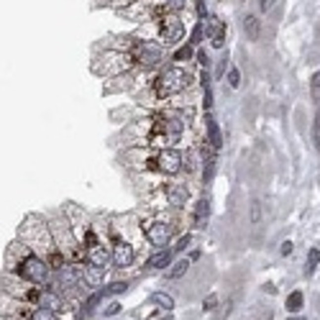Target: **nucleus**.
Wrapping results in <instances>:
<instances>
[{"mask_svg":"<svg viewBox=\"0 0 320 320\" xmlns=\"http://www.w3.org/2000/svg\"><path fill=\"white\" fill-rule=\"evenodd\" d=\"M182 36H185V26L177 16H166L161 21V41L164 44H177Z\"/></svg>","mask_w":320,"mask_h":320,"instance_id":"obj_6","label":"nucleus"},{"mask_svg":"<svg viewBox=\"0 0 320 320\" xmlns=\"http://www.w3.org/2000/svg\"><path fill=\"white\" fill-rule=\"evenodd\" d=\"M197 62H200L203 67H208V54L205 52H197Z\"/></svg>","mask_w":320,"mask_h":320,"instance_id":"obj_37","label":"nucleus"},{"mask_svg":"<svg viewBox=\"0 0 320 320\" xmlns=\"http://www.w3.org/2000/svg\"><path fill=\"white\" fill-rule=\"evenodd\" d=\"M28 318H31V320H56V313L54 310H47V308H36Z\"/></svg>","mask_w":320,"mask_h":320,"instance_id":"obj_19","label":"nucleus"},{"mask_svg":"<svg viewBox=\"0 0 320 320\" xmlns=\"http://www.w3.org/2000/svg\"><path fill=\"white\" fill-rule=\"evenodd\" d=\"M151 302H157V305H161L164 310H172V308H174V300H172L169 295H164V292H157L154 297H151Z\"/></svg>","mask_w":320,"mask_h":320,"instance_id":"obj_20","label":"nucleus"},{"mask_svg":"<svg viewBox=\"0 0 320 320\" xmlns=\"http://www.w3.org/2000/svg\"><path fill=\"white\" fill-rule=\"evenodd\" d=\"M187 172H195L197 169V164H200V157H197V151L192 149V151H187Z\"/></svg>","mask_w":320,"mask_h":320,"instance_id":"obj_24","label":"nucleus"},{"mask_svg":"<svg viewBox=\"0 0 320 320\" xmlns=\"http://www.w3.org/2000/svg\"><path fill=\"white\" fill-rule=\"evenodd\" d=\"M187 197H190L187 187H182V185H169L166 187V200H169V205H174V208H182L187 203Z\"/></svg>","mask_w":320,"mask_h":320,"instance_id":"obj_12","label":"nucleus"},{"mask_svg":"<svg viewBox=\"0 0 320 320\" xmlns=\"http://www.w3.org/2000/svg\"><path fill=\"white\" fill-rule=\"evenodd\" d=\"M208 215H210V200L203 197V200L197 203V210H195V228H205Z\"/></svg>","mask_w":320,"mask_h":320,"instance_id":"obj_16","label":"nucleus"},{"mask_svg":"<svg viewBox=\"0 0 320 320\" xmlns=\"http://www.w3.org/2000/svg\"><path fill=\"white\" fill-rule=\"evenodd\" d=\"M39 308H47V310H62L64 308V302H62V295H56L54 289H41L39 292V300H36Z\"/></svg>","mask_w":320,"mask_h":320,"instance_id":"obj_11","label":"nucleus"},{"mask_svg":"<svg viewBox=\"0 0 320 320\" xmlns=\"http://www.w3.org/2000/svg\"><path fill=\"white\" fill-rule=\"evenodd\" d=\"M182 5H185V0H169V8L172 10H179Z\"/></svg>","mask_w":320,"mask_h":320,"instance_id":"obj_39","label":"nucleus"},{"mask_svg":"<svg viewBox=\"0 0 320 320\" xmlns=\"http://www.w3.org/2000/svg\"><path fill=\"white\" fill-rule=\"evenodd\" d=\"M190 241H192L190 236H182V238L177 241V246H174V251H185V249L190 246Z\"/></svg>","mask_w":320,"mask_h":320,"instance_id":"obj_31","label":"nucleus"},{"mask_svg":"<svg viewBox=\"0 0 320 320\" xmlns=\"http://www.w3.org/2000/svg\"><path fill=\"white\" fill-rule=\"evenodd\" d=\"M133 246H131V243H126V241H118L115 243V246H113V254H110V259H113V264L115 267H120V269H123V267H131L133 264Z\"/></svg>","mask_w":320,"mask_h":320,"instance_id":"obj_8","label":"nucleus"},{"mask_svg":"<svg viewBox=\"0 0 320 320\" xmlns=\"http://www.w3.org/2000/svg\"><path fill=\"white\" fill-rule=\"evenodd\" d=\"M213 172H215V159H208V166H205V182H210Z\"/></svg>","mask_w":320,"mask_h":320,"instance_id":"obj_32","label":"nucleus"},{"mask_svg":"<svg viewBox=\"0 0 320 320\" xmlns=\"http://www.w3.org/2000/svg\"><path fill=\"white\" fill-rule=\"evenodd\" d=\"M208 34H210V44L215 49H220L223 44H225V23L215 16H210L208 18Z\"/></svg>","mask_w":320,"mask_h":320,"instance_id":"obj_10","label":"nucleus"},{"mask_svg":"<svg viewBox=\"0 0 320 320\" xmlns=\"http://www.w3.org/2000/svg\"><path fill=\"white\" fill-rule=\"evenodd\" d=\"M157 166H159V172H164V174H177L182 169V154L177 149H164L161 154L157 157Z\"/></svg>","mask_w":320,"mask_h":320,"instance_id":"obj_5","label":"nucleus"},{"mask_svg":"<svg viewBox=\"0 0 320 320\" xmlns=\"http://www.w3.org/2000/svg\"><path fill=\"white\" fill-rule=\"evenodd\" d=\"M300 308H302V292H292V295L287 297V310L289 313H297Z\"/></svg>","mask_w":320,"mask_h":320,"instance_id":"obj_21","label":"nucleus"},{"mask_svg":"<svg viewBox=\"0 0 320 320\" xmlns=\"http://www.w3.org/2000/svg\"><path fill=\"white\" fill-rule=\"evenodd\" d=\"M182 136V123L177 118H161L157 120L154 131H151V141L157 146H164V144H177Z\"/></svg>","mask_w":320,"mask_h":320,"instance_id":"obj_3","label":"nucleus"},{"mask_svg":"<svg viewBox=\"0 0 320 320\" xmlns=\"http://www.w3.org/2000/svg\"><path fill=\"white\" fill-rule=\"evenodd\" d=\"M82 279H85L90 287H98V284L103 282V267H93V264L82 267Z\"/></svg>","mask_w":320,"mask_h":320,"instance_id":"obj_15","label":"nucleus"},{"mask_svg":"<svg viewBox=\"0 0 320 320\" xmlns=\"http://www.w3.org/2000/svg\"><path fill=\"white\" fill-rule=\"evenodd\" d=\"M274 5H277V0H262V10H264V13H269Z\"/></svg>","mask_w":320,"mask_h":320,"instance_id":"obj_34","label":"nucleus"},{"mask_svg":"<svg viewBox=\"0 0 320 320\" xmlns=\"http://www.w3.org/2000/svg\"><path fill=\"white\" fill-rule=\"evenodd\" d=\"M203 28H205L203 23H197V26H195V31H192V41H190L192 47H197V44H200V39H203Z\"/></svg>","mask_w":320,"mask_h":320,"instance_id":"obj_28","label":"nucleus"},{"mask_svg":"<svg viewBox=\"0 0 320 320\" xmlns=\"http://www.w3.org/2000/svg\"><path fill=\"white\" fill-rule=\"evenodd\" d=\"M16 271H18V277L26 279V282H31V284H44V282H49L52 267L44 262L41 256H36V254H26V256H21V262H18Z\"/></svg>","mask_w":320,"mask_h":320,"instance_id":"obj_1","label":"nucleus"},{"mask_svg":"<svg viewBox=\"0 0 320 320\" xmlns=\"http://www.w3.org/2000/svg\"><path fill=\"white\" fill-rule=\"evenodd\" d=\"M133 62L146 64V67L157 64V62H161V49L157 47V44H149V41L136 44V49H133Z\"/></svg>","mask_w":320,"mask_h":320,"instance_id":"obj_4","label":"nucleus"},{"mask_svg":"<svg viewBox=\"0 0 320 320\" xmlns=\"http://www.w3.org/2000/svg\"><path fill=\"white\" fill-rule=\"evenodd\" d=\"M169 262H172V251H159L149 259V269H164Z\"/></svg>","mask_w":320,"mask_h":320,"instance_id":"obj_17","label":"nucleus"},{"mask_svg":"<svg viewBox=\"0 0 320 320\" xmlns=\"http://www.w3.org/2000/svg\"><path fill=\"white\" fill-rule=\"evenodd\" d=\"M126 289H128L126 282H115V284H110V292H126Z\"/></svg>","mask_w":320,"mask_h":320,"instance_id":"obj_33","label":"nucleus"},{"mask_svg":"<svg viewBox=\"0 0 320 320\" xmlns=\"http://www.w3.org/2000/svg\"><path fill=\"white\" fill-rule=\"evenodd\" d=\"M310 95L315 103H320V72L313 74V82H310Z\"/></svg>","mask_w":320,"mask_h":320,"instance_id":"obj_23","label":"nucleus"},{"mask_svg":"<svg viewBox=\"0 0 320 320\" xmlns=\"http://www.w3.org/2000/svg\"><path fill=\"white\" fill-rule=\"evenodd\" d=\"M85 251H87V264H93V267H103L105 269V264H108V259H110V251L103 246V243H90V246H85Z\"/></svg>","mask_w":320,"mask_h":320,"instance_id":"obj_9","label":"nucleus"},{"mask_svg":"<svg viewBox=\"0 0 320 320\" xmlns=\"http://www.w3.org/2000/svg\"><path fill=\"white\" fill-rule=\"evenodd\" d=\"M251 223H262V203L259 200L251 203Z\"/></svg>","mask_w":320,"mask_h":320,"instance_id":"obj_26","label":"nucleus"},{"mask_svg":"<svg viewBox=\"0 0 320 320\" xmlns=\"http://www.w3.org/2000/svg\"><path fill=\"white\" fill-rule=\"evenodd\" d=\"M197 16L205 18V0H197Z\"/></svg>","mask_w":320,"mask_h":320,"instance_id":"obj_36","label":"nucleus"},{"mask_svg":"<svg viewBox=\"0 0 320 320\" xmlns=\"http://www.w3.org/2000/svg\"><path fill=\"white\" fill-rule=\"evenodd\" d=\"M313 141H315V149L320 151V110H318L315 123H313Z\"/></svg>","mask_w":320,"mask_h":320,"instance_id":"obj_25","label":"nucleus"},{"mask_svg":"<svg viewBox=\"0 0 320 320\" xmlns=\"http://www.w3.org/2000/svg\"><path fill=\"white\" fill-rule=\"evenodd\" d=\"M205 123H208V144H210L213 149H220V146H223V139H220V128H218V123L213 120V115L205 118Z\"/></svg>","mask_w":320,"mask_h":320,"instance_id":"obj_14","label":"nucleus"},{"mask_svg":"<svg viewBox=\"0 0 320 320\" xmlns=\"http://www.w3.org/2000/svg\"><path fill=\"white\" fill-rule=\"evenodd\" d=\"M228 85H231V87L241 85V72L238 69H228Z\"/></svg>","mask_w":320,"mask_h":320,"instance_id":"obj_27","label":"nucleus"},{"mask_svg":"<svg viewBox=\"0 0 320 320\" xmlns=\"http://www.w3.org/2000/svg\"><path fill=\"white\" fill-rule=\"evenodd\" d=\"M190 54H192V47H185V49H179V52L174 54V62H182V59H190Z\"/></svg>","mask_w":320,"mask_h":320,"instance_id":"obj_29","label":"nucleus"},{"mask_svg":"<svg viewBox=\"0 0 320 320\" xmlns=\"http://www.w3.org/2000/svg\"><path fill=\"white\" fill-rule=\"evenodd\" d=\"M318 264H320V249H310V254H308V274H313Z\"/></svg>","mask_w":320,"mask_h":320,"instance_id":"obj_22","label":"nucleus"},{"mask_svg":"<svg viewBox=\"0 0 320 320\" xmlns=\"http://www.w3.org/2000/svg\"><path fill=\"white\" fill-rule=\"evenodd\" d=\"M282 254H284V256L292 254V243H289V241H284V243H282Z\"/></svg>","mask_w":320,"mask_h":320,"instance_id":"obj_38","label":"nucleus"},{"mask_svg":"<svg viewBox=\"0 0 320 320\" xmlns=\"http://www.w3.org/2000/svg\"><path fill=\"white\" fill-rule=\"evenodd\" d=\"M118 310H120V305H118V302H110V305H108V310H105V315H115Z\"/></svg>","mask_w":320,"mask_h":320,"instance_id":"obj_35","label":"nucleus"},{"mask_svg":"<svg viewBox=\"0 0 320 320\" xmlns=\"http://www.w3.org/2000/svg\"><path fill=\"white\" fill-rule=\"evenodd\" d=\"M187 269H190V259H182V262L174 264V269H169V274H166V277H169V279H179Z\"/></svg>","mask_w":320,"mask_h":320,"instance_id":"obj_18","label":"nucleus"},{"mask_svg":"<svg viewBox=\"0 0 320 320\" xmlns=\"http://www.w3.org/2000/svg\"><path fill=\"white\" fill-rule=\"evenodd\" d=\"M289 320H302V318H289Z\"/></svg>","mask_w":320,"mask_h":320,"instance_id":"obj_40","label":"nucleus"},{"mask_svg":"<svg viewBox=\"0 0 320 320\" xmlns=\"http://www.w3.org/2000/svg\"><path fill=\"white\" fill-rule=\"evenodd\" d=\"M187 85H190V74L182 72L179 67H169V69H164V72L159 74V80H157V95H159V98L177 95V93H182Z\"/></svg>","mask_w":320,"mask_h":320,"instance_id":"obj_2","label":"nucleus"},{"mask_svg":"<svg viewBox=\"0 0 320 320\" xmlns=\"http://www.w3.org/2000/svg\"><path fill=\"white\" fill-rule=\"evenodd\" d=\"M215 305H218V297H215V295H208L205 302H203V308H205V310H215Z\"/></svg>","mask_w":320,"mask_h":320,"instance_id":"obj_30","label":"nucleus"},{"mask_svg":"<svg viewBox=\"0 0 320 320\" xmlns=\"http://www.w3.org/2000/svg\"><path fill=\"white\" fill-rule=\"evenodd\" d=\"M146 238L154 243V246H166V241L172 238V225L164 223V220H157L146 228Z\"/></svg>","mask_w":320,"mask_h":320,"instance_id":"obj_7","label":"nucleus"},{"mask_svg":"<svg viewBox=\"0 0 320 320\" xmlns=\"http://www.w3.org/2000/svg\"><path fill=\"white\" fill-rule=\"evenodd\" d=\"M243 34H246L249 41H259V36H262V21H259V16H249L243 18Z\"/></svg>","mask_w":320,"mask_h":320,"instance_id":"obj_13","label":"nucleus"}]
</instances>
